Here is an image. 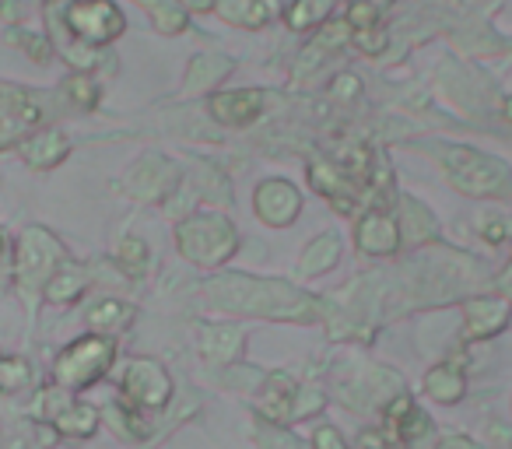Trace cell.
Masks as SVG:
<instances>
[{"label": "cell", "instance_id": "1", "mask_svg": "<svg viewBox=\"0 0 512 449\" xmlns=\"http://www.w3.org/2000/svg\"><path fill=\"white\" fill-rule=\"evenodd\" d=\"M204 302L218 313L267 316V320L285 323H316L323 320V306H327L323 299L288 285V281L249 278V274H221V278L207 281Z\"/></svg>", "mask_w": 512, "mask_h": 449}, {"label": "cell", "instance_id": "6", "mask_svg": "<svg viewBox=\"0 0 512 449\" xmlns=\"http://www.w3.org/2000/svg\"><path fill=\"white\" fill-rule=\"evenodd\" d=\"M120 393L123 404L134 411H162L172 400V376L165 372V365L151 362V358H134L120 379Z\"/></svg>", "mask_w": 512, "mask_h": 449}, {"label": "cell", "instance_id": "37", "mask_svg": "<svg viewBox=\"0 0 512 449\" xmlns=\"http://www.w3.org/2000/svg\"><path fill=\"white\" fill-rule=\"evenodd\" d=\"M348 25L351 29H372V25H376V8H372V4H355V8L348 11Z\"/></svg>", "mask_w": 512, "mask_h": 449}, {"label": "cell", "instance_id": "21", "mask_svg": "<svg viewBox=\"0 0 512 449\" xmlns=\"http://www.w3.org/2000/svg\"><path fill=\"white\" fill-rule=\"evenodd\" d=\"M337 264H341V239H337L334 232H327V236L313 239V243L306 246V253H302V260H299V274L302 278H316V274L334 271Z\"/></svg>", "mask_w": 512, "mask_h": 449}, {"label": "cell", "instance_id": "17", "mask_svg": "<svg viewBox=\"0 0 512 449\" xmlns=\"http://www.w3.org/2000/svg\"><path fill=\"white\" fill-rule=\"evenodd\" d=\"M50 425L53 432L67 435V439H92L99 432V411L92 404H81V400H67L50 418Z\"/></svg>", "mask_w": 512, "mask_h": 449}, {"label": "cell", "instance_id": "28", "mask_svg": "<svg viewBox=\"0 0 512 449\" xmlns=\"http://www.w3.org/2000/svg\"><path fill=\"white\" fill-rule=\"evenodd\" d=\"M141 4L151 11V18H155V25L162 32H183L186 29V15L176 0H141Z\"/></svg>", "mask_w": 512, "mask_h": 449}, {"label": "cell", "instance_id": "36", "mask_svg": "<svg viewBox=\"0 0 512 449\" xmlns=\"http://www.w3.org/2000/svg\"><path fill=\"white\" fill-rule=\"evenodd\" d=\"M11 43H18L22 50H29L36 60L50 57V46H46V39L43 36H32V32H11Z\"/></svg>", "mask_w": 512, "mask_h": 449}, {"label": "cell", "instance_id": "12", "mask_svg": "<svg viewBox=\"0 0 512 449\" xmlns=\"http://www.w3.org/2000/svg\"><path fill=\"white\" fill-rule=\"evenodd\" d=\"M39 120H43V109L29 95L15 92V88H0V148L15 141L22 130L36 127Z\"/></svg>", "mask_w": 512, "mask_h": 449}, {"label": "cell", "instance_id": "33", "mask_svg": "<svg viewBox=\"0 0 512 449\" xmlns=\"http://www.w3.org/2000/svg\"><path fill=\"white\" fill-rule=\"evenodd\" d=\"M323 407H327V397H323V393L306 390V386H302V390H299V400H295V421L313 418V414H320Z\"/></svg>", "mask_w": 512, "mask_h": 449}, {"label": "cell", "instance_id": "15", "mask_svg": "<svg viewBox=\"0 0 512 449\" xmlns=\"http://www.w3.org/2000/svg\"><path fill=\"white\" fill-rule=\"evenodd\" d=\"M309 179H313V186L337 207V211L348 214V211H355V207H358V186H355V179L341 169V165L313 162V165H309Z\"/></svg>", "mask_w": 512, "mask_h": 449}, {"label": "cell", "instance_id": "26", "mask_svg": "<svg viewBox=\"0 0 512 449\" xmlns=\"http://www.w3.org/2000/svg\"><path fill=\"white\" fill-rule=\"evenodd\" d=\"M116 264L123 267V274H127V278H144V271H148V264H151L148 243H144V239H137V236L123 239L120 253H116Z\"/></svg>", "mask_w": 512, "mask_h": 449}, {"label": "cell", "instance_id": "25", "mask_svg": "<svg viewBox=\"0 0 512 449\" xmlns=\"http://www.w3.org/2000/svg\"><path fill=\"white\" fill-rule=\"evenodd\" d=\"M214 8L235 25H246V29H256L271 18V4L267 0H218Z\"/></svg>", "mask_w": 512, "mask_h": 449}, {"label": "cell", "instance_id": "18", "mask_svg": "<svg viewBox=\"0 0 512 449\" xmlns=\"http://www.w3.org/2000/svg\"><path fill=\"white\" fill-rule=\"evenodd\" d=\"M242 351V330L228 327V323H214V327H204L200 334V355L211 365H232Z\"/></svg>", "mask_w": 512, "mask_h": 449}, {"label": "cell", "instance_id": "39", "mask_svg": "<svg viewBox=\"0 0 512 449\" xmlns=\"http://www.w3.org/2000/svg\"><path fill=\"white\" fill-rule=\"evenodd\" d=\"M358 446H362V449H386V435L383 432H372V428H365L362 439H358Z\"/></svg>", "mask_w": 512, "mask_h": 449}, {"label": "cell", "instance_id": "8", "mask_svg": "<svg viewBox=\"0 0 512 449\" xmlns=\"http://www.w3.org/2000/svg\"><path fill=\"white\" fill-rule=\"evenodd\" d=\"M302 211V197L288 179H267V183L256 186V214L264 218V225L274 229H285L299 218Z\"/></svg>", "mask_w": 512, "mask_h": 449}, {"label": "cell", "instance_id": "34", "mask_svg": "<svg viewBox=\"0 0 512 449\" xmlns=\"http://www.w3.org/2000/svg\"><path fill=\"white\" fill-rule=\"evenodd\" d=\"M351 43H355L358 50L369 53V57H376V53H383L386 36H383V32H376V25H372V29H355V32H351Z\"/></svg>", "mask_w": 512, "mask_h": 449}, {"label": "cell", "instance_id": "38", "mask_svg": "<svg viewBox=\"0 0 512 449\" xmlns=\"http://www.w3.org/2000/svg\"><path fill=\"white\" fill-rule=\"evenodd\" d=\"M334 95H341V99H355V95H358V78H355V74H341V78L334 81Z\"/></svg>", "mask_w": 512, "mask_h": 449}, {"label": "cell", "instance_id": "13", "mask_svg": "<svg viewBox=\"0 0 512 449\" xmlns=\"http://www.w3.org/2000/svg\"><path fill=\"white\" fill-rule=\"evenodd\" d=\"M383 421H386V428L393 432V439L404 442V446H411V442H418L421 435L432 432V421H428V414L421 411V407L414 404L407 393L393 397L390 404L383 407Z\"/></svg>", "mask_w": 512, "mask_h": 449}, {"label": "cell", "instance_id": "10", "mask_svg": "<svg viewBox=\"0 0 512 449\" xmlns=\"http://www.w3.org/2000/svg\"><path fill=\"white\" fill-rule=\"evenodd\" d=\"M302 386L295 383L288 372H271L260 383V418L271 425L285 428L288 421H295V400H299Z\"/></svg>", "mask_w": 512, "mask_h": 449}, {"label": "cell", "instance_id": "27", "mask_svg": "<svg viewBox=\"0 0 512 449\" xmlns=\"http://www.w3.org/2000/svg\"><path fill=\"white\" fill-rule=\"evenodd\" d=\"M330 8H334V0H295L292 11H288V25L313 29V25H320L330 15Z\"/></svg>", "mask_w": 512, "mask_h": 449}, {"label": "cell", "instance_id": "22", "mask_svg": "<svg viewBox=\"0 0 512 449\" xmlns=\"http://www.w3.org/2000/svg\"><path fill=\"white\" fill-rule=\"evenodd\" d=\"M425 393L435 404H456L467 393V379H463V372L453 362H442L425 376Z\"/></svg>", "mask_w": 512, "mask_h": 449}, {"label": "cell", "instance_id": "23", "mask_svg": "<svg viewBox=\"0 0 512 449\" xmlns=\"http://www.w3.org/2000/svg\"><path fill=\"white\" fill-rule=\"evenodd\" d=\"M85 320H88V327H92V334L109 337L134 323V306H127V302H120V299H102L88 309Z\"/></svg>", "mask_w": 512, "mask_h": 449}, {"label": "cell", "instance_id": "35", "mask_svg": "<svg viewBox=\"0 0 512 449\" xmlns=\"http://www.w3.org/2000/svg\"><path fill=\"white\" fill-rule=\"evenodd\" d=\"M313 449H348V439L341 435V428H334V425H316Z\"/></svg>", "mask_w": 512, "mask_h": 449}, {"label": "cell", "instance_id": "32", "mask_svg": "<svg viewBox=\"0 0 512 449\" xmlns=\"http://www.w3.org/2000/svg\"><path fill=\"white\" fill-rule=\"evenodd\" d=\"M64 92L71 95V102L81 109H95V102H99V88H95V81L85 78V74H71V78L64 81Z\"/></svg>", "mask_w": 512, "mask_h": 449}, {"label": "cell", "instance_id": "31", "mask_svg": "<svg viewBox=\"0 0 512 449\" xmlns=\"http://www.w3.org/2000/svg\"><path fill=\"white\" fill-rule=\"evenodd\" d=\"M232 71V64L228 60H211V57H197L193 60V67H190V74H186V81H190L193 88L197 85H214L218 78H225V74Z\"/></svg>", "mask_w": 512, "mask_h": 449}, {"label": "cell", "instance_id": "43", "mask_svg": "<svg viewBox=\"0 0 512 449\" xmlns=\"http://www.w3.org/2000/svg\"><path fill=\"white\" fill-rule=\"evenodd\" d=\"M0 253H4V236H0Z\"/></svg>", "mask_w": 512, "mask_h": 449}, {"label": "cell", "instance_id": "19", "mask_svg": "<svg viewBox=\"0 0 512 449\" xmlns=\"http://www.w3.org/2000/svg\"><path fill=\"white\" fill-rule=\"evenodd\" d=\"M67 151H71V144H67V137L60 130H43V134L22 141V158L32 169H53V165L64 162Z\"/></svg>", "mask_w": 512, "mask_h": 449}, {"label": "cell", "instance_id": "11", "mask_svg": "<svg viewBox=\"0 0 512 449\" xmlns=\"http://www.w3.org/2000/svg\"><path fill=\"white\" fill-rule=\"evenodd\" d=\"M355 246L369 257H393L400 250V225L386 211H369L355 229Z\"/></svg>", "mask_w": 512, "mask_h": 449}, {"label": "cell", "instance_id": "3", "mask_svg": "<svg viewBox=\"0 0 512 449\" xmlns=\"http://www.w3.org/2000/svg\"><path fill=\"white\" fill-rule=\"evenodd\" d=\"M116 358V341L102 334H88L71 341L53 362V383L60 390H88L109 372Z\"/></svg>", "mask_w": 512, "mask_h": 449}, {"label": "cell", "instance_id": "14", "mask_svg": "<svg viewBox=\"0 0 512 449\" xmlns=\"http://www.w3.org/2000/svg\"><path fill=\"white\" fill-rule=\"evenodd\" d=\"M211 116L228 127H242V123H253L264 109V92L260 88H239V92H218L211 95Z\"/></svg>", "mask_w": 512, "mask_h": 449}, {"label": "cell", "instance_id": "4", "mask_svg": "<svg viewBox=\"0 0 512 449\" xmlns=\"http://www.w3.org/2000/svg\"><path fill=\"white\" fill-rule=\"evenodd\" d=\"M446 158L449 179L460 193H470V197H502V193H512V176L498 158H488L474 148H446L442 151Z\"/></svg>", "mask_w": 512, "mask_h": 449}, {"label": "cell", "instance_id": "20", "mask_svg": "<svg viewBox=\"0 0 512 449\" xmlns=\"http://www.w3.org/2000/svg\"><path fill=\"white\" fill-rule=\"evenodd\" d=\"M85 288H88L85 267L64 260V264L53 271V278L46 281L43 295H46V302H53V306H71V302H78L81 295H85Z\"/></svg>", "mask_w": 512, "mask_h": 449}, {"label": "cell", "instance_id": "29", "mask_svg": "<svg viewBox=\"0 0 512 449\" xmlns=\"http://www.w3.org/2000/svg\"><path fill=\"white\" fill-rule=\"evenodd\" d=\"M32 383V369L22 358H4L0 355V393H18Z\"/></svg>", "mask_w": 512, "mask_h": 449}, {"label": "cell", "instance_id": "24", "mask_svg": "<svg viewBox=\"0 0 512 449\" xmlns=\"http://www.w3.org/2000/svg\"><path fill=\"white\" fill-rule=\"evenodd\" d=\"M432 232H435L432 211L421 207L418 200H411V197L400 200V243L421 246L425 239H432Z\"/></svg>", "mask_w": 512, "mask_h": 449}, {"label": "cell", "instance_id": "40", "mask_svg": "<svg viewBox=\"0 0 512 449\" xmlns=\"http://www.w3.org/2000/svg\"><path fill=\"white\" fill-rule=\"evenodd\" d=\"M442 449H477V446L467 439V435H446V439H442Z\"/></svg>", "mask_w": 512, "mask_h": 449}, {"label": "cell", "instance_id": "9", "mask_svg": "<svg viewBox=\"0 0 512 449\" xmlns=\"http://www.w3.org/2000/svg\"><path fill=\"white\" fill-rule=\"evenodd\" d=\"M512 323V309L505 299H467L463 302V337L467 341H484V337L502 334Z\"/></svg>", "mask_w": 512, "mask_h": 449}, {"label": "cell", "instance_id": "41", "mask_svg": "<svg viewBox=\"0 0 512 449\" xmlns=\"http://www.w3.org/2000/svg\"><path fill=\"white\" fill-rule=\"evenodd\" d=\"M18 15H22V8H18L15 0H0V18H8V22H15Z\"/></svg>", "mask_w": 512, "mask_h": 449}, {"label": "cell", "instance_id": "30", "mask_svg": "<svg viewBox=\"0 0 512 449\" xmlns=\"http://www.w3.org/2000/svg\"><path fill=\"white\" fill-rule=\"evenodd\" d=\"M256 446L260 449H302V442L295 439L288 428L271 425V421H260V425H256Z\"/></svg>", "mask_w": 512, "mask_h": 449}, {"label": "cell", "instance_id": "5", "mask_svg": "<svg viewBox=\"0 0 512 449\" xmlns=\"http://www.w3.org/2000/svg\"><path fill=\"white\" fill-rule=\"evenodd\" d=\"M64 264V246L60 239H53L46 229L32 225L22 232L18 239V253H15V281L22 292L32 288H46V281L53 278V271Z\"/></svg>", "mask_w": 512, "mask_h": 449}, {"label": "cell", "instance_id": "2", "mask_svg": "<svg viewBox=\"0 0 512 449\" xmlns=\"http://www.w3.org/2000/svg\"><path fill=\"white\" fill-rule=\"evenodd\" d=\"M176 246L190 264L221 267L239 250V232L225 214H193L176 229Z\"/></svg>", "mask_w": 512, "mask_h": 449}, {"label": "cell", "instance_id": "42", "mask_svg": "<svg viewBox=\"0 0 512 449\" xmlns=\"http://www.w3.org/2000/svg\"><path fill=\"white\" fill-rule=\"evenodd\" d=\"M218 0H179V8H190V11H211Z\"/></svg>", "mask_w": 512, "mask_h": 449}, {"label": "cell", "instance_id": "44", "mask_svg": "<svg viewBox=\"0 0 512 449\" xmlns=\"http://www.w3.org/2000/svg\"><path fill=\"white\" fill-rule=\"evenodd\" d=\"M509 116H512V102H509Z\"/></svg>", "mask_w": 512, "mask_h": 449}, {"label": "cell", "instance_id": "7", "mask_svg": "<svg viewBox=\"0 0 512 449\" xmlns=\"http://www.w3.org/2000/svg\"><path fill=\"white\" fill-rule=\"evenodd\" d=\"M67 29L81 39V43H92V46H102V43H113L127 22H123V11L116 8L113 0H78L67 8Z\"/></svg>", "mask_w": 512, "mask_h": 449}, {"label": "cell", "instance_id": "16", "mask_svg": "<svg viewBox=\"0 0 512 449\" xmlns=\"http://www.w3.org/2000/svg\"><path fill=\"white\" fill-rule=\"evenodd\" d=\"M176 183H179V169L155 155L137 165V172L130 176L127 186H130V193H137L141 200H162V197H169Z\"/></svg>", "mask_w": 512, "mask_h": 449}]
</instances>
